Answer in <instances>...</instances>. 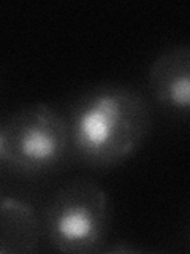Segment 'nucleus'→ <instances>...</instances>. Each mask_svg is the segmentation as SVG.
Instances as JSON below:
<instances>
[{
  "label": "nucleus",
  "instance_id": "obj_1",
  "mask_svg": "<svg viewBox=\"0 0 190 254\" xmlns=\"http://www.w3.org/2000/svg\"><path fill=\"white\" fill-rule=\"evenodd\" d=\"M71 154L105 170L130 159L152 127L147 99L132 86L103 83L81 92L67 111Z\"/></svg>",
  "mask_w": 190,
  "mask_h": 254
},
{
  "label": "nucleus",
  "instance_id": "obj_2",
  "mask_svg": "<svg viewBox=\"0 0 190 254\" xmlns=\"http://www.w3.org/2000/svg\"><path fill=\"white\" fill-rule=\"evenodd\" d=\"M109 224L111 211L105 190L87 178L67 181L55 190L40 222L48 245L70 254L101 251Z\"/></svg>",
  "mask_w": 190,
  "mask_h": 254
},
{
  "label": "nucleus",
  "instance_id": "obj_3",
  "mask_svg": "<svg viewBox=\"0 0 190 254\" xmlns=\"http://www.w3.org/2000/svg\"><path fill=\"white\" fill-rule=\"evenodd\" d=\"M5 169L21 177H43L63 169L71 154L65 115L48 103H32L2 126Z\"/></svg>",
  "mask_w": 190,
  "mask_h": 254
},
{
  "label": "nucleus",
  "instance_id": "obj_4",
  "mask_svg": "<svg viewBox=\"0 0 190 254\" xmlns=\"http://www.w3.org/2000/svg\"><path fill=\"white\" fill-rule=\"evenodd\" d=\"M149 89L163 110L186 118L190 107V48L174 45L154 59L149 68Z\"/></svg>",
  "mask_w": 190,
  "mask_h": 254
},
{
  "label": "nucleus",
  "instance_id": "obj_5",
  "mask_svg": "<svg viewBox=\"0 0 190 254\" xmlns=\"http://www.w3.org/2000/svg\"><path fill=\"white\" fill-rule=\"evenodd\" d=\"M42 226L35 210L18 197L0 198V254L37 251Z\"/></svg>",
  "mask_w": 190,
  "mask_h": 254
},
{
  "label": "nucleus",
  "instance_id": "obj_6",
  "mask_svg": "<svg viewBox=\"0 0 190 254\" xmlns=\"http://www.w3.org/2000/svg\"><path fill=\"white\" fill-rule=\"evenodd\" d=\"M2 126L0 124V172L5 169V161H3V148H2Z\"/></svg>",
  "mask_w": 190,
  "mask_h": 254
}]
</instances>
